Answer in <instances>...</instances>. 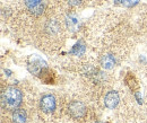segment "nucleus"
Here are the masks:
<instances>
[{"mask_svg": "<svg viewBox=\"0 0 147 123\" xmlns=\"http://www.w3.org/2000/svg\"><path fill=\"white\" fill-rule=\"evenodd\" d=\"M22 91L18 88L16 87H7L1 95V103H2V107L10 110V111H15L17 110L20 104H22Z\"/></svg>", "mask_w": 147, "mask_h": 123, "instance_id": "obj_1", "label": "nucleus"}, {"mask_svg": "<svg viewBox=\"0 0 147 123\" xmlns=\"http://www.w3.org/2000/svg\"><path fill=\"white\" fill-rule=\"evenodd\" d=\"M68 112L73 119H83L86 115L87 107L80 101H73L68 106Z\"/></svg>", "mask_w": 147, "mask_h": 123, "instance_id": "obj_2", "label": "nucleus"}, {"mask_svg": "<svg viewBox=\"0 0 147 123\" xmlns=\"http://www.w3.org/2000/svg\"><path fill=\"white\" fill-rule=\"evenodd\" d=\"M55 106H57V102L53 95L45 94L42 96L40 101V107L44 113H52L55 110Z\"/></svg>", "mask_w": 147, "mask_h": 123, "instance_id": "obj_3", "label": "nucleus"}, {"mask_svg": "<svg viewBox=\"0 0 147 123\" xmlns=\"http://www.w3.org/2000/svg\"><path fill=\"white\" fill-rule=\"evenodd\" d=\"M119 101H120V98H119V94H118V91H115V90H111L109 91L107 95H105V97H104V104L105 106L108 107V108H114L115 106L119 104Z\"/></svg>", "mask_w": 147, "mask_h": 123, "instance_id": "obj_4", "label": "nucleus"}, {"mask_svg": "<svg viewBox=\"0 0 147 123\" xmlns=\"http://www.w3.org/2000/svg\"><path fill=\"white\" fill-rule=\"evenodd\" d=\"M27 119L26 112L22 108H17L13 112V122L14 123H25Z\"/></svg>", "mask_w": 147, "mask_h": 123, "instance_id": "obj_5", "label": "nucleus"}, {"mask_svg": "<svg viewBox=\"0 0 147 123\" xmlns=\"http://www.w3.org/2000/svg\"><path fill=\"white\" fill-rule=\"evenodd\" d=\"M101 65L104 69H112L115 66V59L112 55H104L101 59Z\"/></svg>", "mask_w": 147, "mask_h": 123, "instance_id": "obj_6", "label": "nucleus"}, {"mask_svg": "<svg viewBox=\"0 0 147 123\" xmlns=\"http://www.w3.org/2000/svg\"><path fill=\"white\" fill-rule=\"evenodd\" d=\"M24 1H25L26 7L30 10H35V9H37L41 6V2H42V0H24Z\"/></svg>", "mask_w": 147, "mask_h": 123, "instance_id": "obj_7", "label": "nucleus"}, {"mask_svg": "<svg viewBox=\"0 0 147 123\" xmlns=\"http://www.w3.org/2000/svg\"><path fill=\"white\" fill-rule=\"evenodd\" d=\"M138 2H139V0H122V5H123L125 7H127V8L136 6Z\"/></svg>", "mask_w": 147, "mask_h": 123, "instance_id": "obj_8", "label": "nucleus"}, {"mask_svg": "<svg viewBox=\"0 0 147 123\" xmlns=\"http://www.w3.org/2000/svg\"><path fill=\"white\" fill-rule=\"evenodd\" d=\"M82 1H83V0H68V3H69L70 6H73V7H76V6L80 5Z\"/></svg>", "mask_w": 147, "mask_h": 123, "instance_id": "obj_9", "label": "nucleus"}, {"mask_svg": "<svg viewBox=\"0 0 147 123\" xmlns=\"http://www.w3.org/2000/svg\"><path fill=\"white\" fill-rule=\"evenodd\" d=\"M114 1H115V3H119V2H120V1H122V0H114Z\"/></svg>", "mask_w": 147, "mask_h": 123, "instance_id": "obj_10", "label": "nucleus"}]
</instances>
